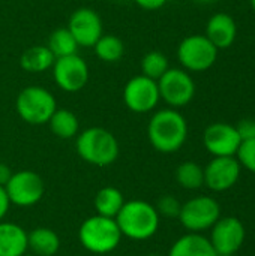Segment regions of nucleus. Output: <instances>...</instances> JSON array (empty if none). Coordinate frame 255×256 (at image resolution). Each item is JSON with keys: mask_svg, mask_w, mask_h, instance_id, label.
<instances>
[{"mask_svg": "<svg viewBox=\"0 0 255 256\" xmlns=\"http://www.w3.org/2000/svg\"><path fill=\"white\" fill-rule=\"evenodd\" d=\"M245 242V226L237 218H219L212 226L210 243L218 256H231Z\"/></svg>", "mask_w": 255, "mask_h": 256, "instance_id": "f8f14e48", "label": "nucleus"}, {"mask_svg": "<svg viewBox=\"0 0 255 256\" xmlns=\"http://www.w3.org/2000/svg\"><path fill=\"white\" fill-rule=\"evenodd\" d=\"M53 78L63 92L75 93L89 82V66L78 54L59 57L53 64Z\"/></svg>", "mask_w": 255, "mask_h": 256, "instance_id": "9b49d317", "label": "nucleus"}, {"mask_svg": "<svg viewBox=\"0 0 255 256\" xmlns=\"http://www.w3.org/2000/svg\"><path fill=\"white\" fill-rule=\"evenodd\" d=\"M54 54L50 51L47 45H35L27 48L20 57V66L23 70L30 74H42L53 68Z\"/></svg>", "mask_w": 255, "mask_h": 256, "instance_id": "6ab92c4d", "label": "nucleus"}, {"mask_svg": "<svg viewBox=\"0 0 255 256\" xmlns=\"http://www.w3.org/2000/svg\"><path fill=\"white\" fill-rule=\"evenodd\" d=\"M168 256H218L210 240L200 234L180 237L170 249Z\"/></svg>", "mask_w": 255, "mask_h": 256, "instance_id": "a211bd4d", "label": "nucleus"}, {"mask_svg": "<svg viewBox=\"0 0 255 256\" xmlns=\"http://www.w3.org/2000/svg\"><path fill=\"white\" fill-rule=\"evenodd\" d=\"M93 204H95L96 214L116 219V216L119 214L120 208L125 204V196L122 190H119L117 188L105 186L101 190H98Z\"/></svg>", "mask_w": 255, "mask_h": 256, "instance_id": "412c9836", "label": "nucleus"}, {"mask_svg": "<svg viewBox=\"0 0 255 256\" xmlns=\"http://www.w3.org/2000/svg\"><path fill=\"white\" fill-rule=\"evenodd\" d=\"M158 88L161 99L171 108L188 105L195 96V82L188 70L170 68L159 80Z\"/></svg>", "mask_w": 255, "mask_h": 256, "instance_id": "0eeeda50", "label": "nucleus"}, {"mask_svg": "<svg viewBox=\"0 0 255 256\" xmlns=\"http://www.w3.org/2000/svg\"><path fill=\"white\" fill-rule=\"evenodd\" d=\"M237 36V24L234 18L225 12L212 15L206 24V38L218 48H230Z\"/></svg>", "mask_w": 255, "mask_h": 256, "instance_id": "dca6fc26", "label": "nucleus"}, {"mask_svg": "<svg viewBox=\"0 0 255 256\" xmlns=\"http://www.w3.org/2000/svg\"><path fill=\"white\" fill-rule=\"evenodd\" d=\"M146 256H162V255H159V254H149V255H146Z\"/></svg>", "mask_w": 255, "mask_h": 256, "instance_id": "f704fd0d", "label": "nucleus"}, {"mask_svg": "<svg viewBox=\"0 0 255 256\" xmlns=\"http://www.w3.org/2000/svg\"><path fill=\"white\" fill-rule=\"evenodd\" d=\"M51 132L62 140H71L78 135L80 130V123L77 116L66 110V108H57L51 118L48 120Z\"/></svg>", "mask_w": 255, "mask_h": 256, "instance_id": "4be33fe9", "label": "nucleus"}, {"mask_svg": "<svg viewBox=\"0 0 255 256\" xmlns=\"http://www.w3.org/2000/svg\"><path fill=\"white\" fill-rule=\"evenodd\" d=\"M24 256H29V255H24Z\"/></svg>", "mask_w": 255, "mask_h": 256, "instance_id": "e433bc0d", "label": "nucleus"}, {"mask_svg": "<svg viewBox=\"0 0 255 256\" xmlns=\"http://www.w3.org/2000/svg\"><path fill=\"white\" fill-rule=\"evenodd\" d=\"M95 54L105 63H116L125 54V45L120 38L114 34H102L93 45Z\"/></svg>", "mask_w": 255, "mask_h": 256, "instance_id": "5701e85b", "label": "nucleus"}, {"mask_svg": "<svg viewBox=\"0 0 255 256\" xmlns=\"http://www.w3.org/2000/svg\"><path fill=\"white\" fill-rule=\"evenodd\" d=\"M236 159L239 160L240 166L255 174V140H246L240 142Z\"/></svg>", "mask_w": 255, "mask_h": 256, "instance_id": "bb28decb", "label": "nucleus"}, {"mask_svg": "<svg viewBox=\"0 0 255 256\" xmlns=\"http://www.w3.org/2000/svg\"><path fill=\"white\" fill-rule=\"evenodd\" d=\"M29 250L27 232L17 224L0 222V256H24Z\"/></svg>", "mask_w": 255, "mask_h": 256, "instance_id": "f3484780", "label": "nucleus"}, {"mask_svg": "<svg viewBox=\"0 0 255 256\" xmlns=\"http://www.w3.org/2000/svg\"><path fill=\"white\" fill-rule=\"evenodd\" d=\"M78 156L93 166H108L119 158V142L116 136L104 128H87L78 134L75 141Z\"/></svg>", "mask_w": 255, "mask_h": 256, "instance_id": "7ed1b4c3", "label": "nucleus"}, {"mask_svg": "<svg viewBox=\"0 0 255 256\" xmlns=\"http://www.w3.org/2000/svg\"><path fill=\"white\" fill-rule=\"evenodd\" d=\"M116 222L123 237L135 242H144L156 234L159 228V214L155 206L146 201H125L116 216Z\"/></svg>", "mask_w": 255, "mask_h": 256, "instance_id": "f03ea898", "label": "nucleus"}, {"mask_svg": "<svg viewBox=\"0 0 255 256\" xmlns=\"http://www.w3.org/2000/svg\"><path fill=\"white\" fill-rule=\"evenodd\" d=\"M140 8L146 9V10H156V9H161L167 0H134Z\"/></svg>", "mask_w": 255, "mask_h": 256, "instance_id": "c756f323", "label": "nucleus"}, {"mask_svg": "<svg viewBox=\"0 0 255 256\" xmlns=\"http://www.w3.org/2000/svg\"><path fill=\"white\" fill-rule=\"evenodd\" d=\"M122 232L116 219L95 214L86 219L78 230L81 246L95 255H108L117 249L122 240Z\"/></svg>", "mask_w": 255, "mask_h": 256, "instance_id": "20e7f679", "label": "nucleus"}, {"mask_svg": "<svg viewBox=\"0 0 255 256\" xmlns=\"http://www.w3.org/2000/svg\"><path fill=\"white\" fill-rule=\"evenodd\" d=\"M68 30L72 33L78 46L93 48L102 33V20L92 8H78L68 21Z\"/></svg>", "mask_w": 255, "mask_h": 256, "instance_id": "ddd939ff", "label": "nucleus"}, {"mask_svg": "<svg viewBox=\"0 0 255 256\" xmlns=\"http://www.w3.org/2000/svg\"><path fill=\"white\" fill-rule=\"evenodd\" d=\"M12 174H14V172L11 171V168H9L6 164L0 162V186H2V188H5V186L8 184V182L11 180Z\"/></svg>", "mask_w": 255, "mask_h": 256, "instance_id": "2f4dec72", "label": "nucleus"}, {"mask_svg": "<svg viewBox=\"0 0 255 256\" xmlns=\"http://www.w3.org/2000/svg\"><path fill=\"white\" fill-rule=\"evenodd\" d=\"M5 190L11 204L18 207H32L42 200L45 186L38 172L23 170L12 174Z\"/></svg>", "mask_w": 255, "mask_h": 256, "instance_id": "1a4fd4ad", "label": "nucleus"}, {"mask_svg": "<svg viewBox=\"0 0 255 256\" xmlns=\"http://www.w3.org/2000/svg\"><path fill=\"white\" fill-rule=\"evenodd\" d=\"M147 138L159 153H174L188 138V123L174 108L156 111L147 124Z\"/></svg>", "mask_w": 255, "mask_h": 256, "instance_id": "f257e3e1", "label": "nucleus"}, {"mask_svg": "<svg viewBox=\"0 0 255 256\" xmlns=\"http://www.w3.org/2000/svg\"><path fill=\"white\" fill-rule=\"evenodd\" d=\"M15 108L21 120L38 126L48 123L57 110V102L47 88L39 86H29L18 93Z\"/></svg>", "mask_w": 255, "mask_h": 256, "instance_id": "39448f33", "label": "nucleus"}, {"mask_svg": "<svg viewBox=\"0 0 255 256\" xmlns=\"http://www.w3.org/2000/svg\"><path fill=\"white\" fill-rule=\"evenodd\" d=\"M9 206H11V201L8 198V194L5 190V188L0 186V222L5 219V216L8 214V210H9Z\"/></svg>", "mask_w": 255, "mask_h": 256, "instance_id": "7c9ffc66", "label": "nucleus"}, {"mask_svg": "<svg viewBox=\"0 0 255 256\" xmlns=\"http://www.w3.org/2000/svg\"><path fill=\"white\" fill-rule=\"evenodd\" d=\"M161 100L158 81L144 75L132 76L123 88V102L126 108L137 114L153 111Z\"/></svg>", "mask_w": 255, "mask_h": 256, "instance_id": "9d476101", "label": "nucleus"}, {"mask_svg": "<svg viewBox=\"0 0 255 256\" xmlns=\"http://www.w3.org/2000/svg\"><path fill=\"white\" fill-rule=\"evenodd\" d=\"M198 3H213V2H216V0H197Z\"/></svg>", "mask_w": 255, "mask_h": 256, "instance_id": "473e14b6", "label": "nucleus"}, {"mask_svg": "<svg viewBox=\"0 0 255 256\" xmlns=\"http://www.w3.org/2000/svg\"><path fill=\"white\" fill-rule=\"evenodd\" d=\"M114 2H126V0H114Z\"/></svg>", "mask_w": 255, "mask_h": 256, "instance_id": "c9c22d12", "label": "nucleus"}, {"mask_svg": "<svg viewBox=\"0 0 255 256\" xmlns=\"http://www.w3.org/2000/svg\"><path fill=\"white\" fill-rule=\"evenodd\" d=\"M239 176L240 164L236 156L213 158L204 168V184L215 192H224L237 183Z\"/></svg>", "mask_w": 255, "mask_h": 256, "instance_id": "2eb2a0df", "label": "nucleus"}, {"mask_svg": "<svg viewBox=\"0 0 255 256\" xmlns=\"http://www.w3.org/2000/svg\"><path fill=\"white\" fill-rule=\"evenodd\" d=\"M50 51L54 54L56 58L59 57H66V56H72L77 54L78 51V44L74 39L72 33L66 28H57L50 34L48 39V45Z\"/></svg>", "mask_w": 255, "mask_h": 256, "instance_id": "b1692460", "label": "nucleus"}, {"mask_svg": "<svg viewBox=\"0 0 255 256\" xmlns=\"http://www.w3.org/2000/svg\"><path fill=\"white\" fill-rule=\"evenodd\" d=\"M203 142L210 154H213L215 158H221V156H236L242 140L237 134L236 126L218 122L206 128L203 135Z\"/></svg>", "mask_w": 255, "mask_h": 256, "instance_id": "4468645a", "label": "nucleus"}, {"mask_svg": "<svg viewBox=\"0 0 255 256\" xmlns=\"http://www.w3.org/2000/svg\"><path fill=\"white\" fill-rule=\"evenodd\" d=\"M249 3H251V8H252V10L255 12V0H249Z\"/></svg>", "mask_w": 255, "mask_h": 256, "instance_id": "72a5a7b5", "label": "nucleus"}, {"mask_svg": "<svg viewBox=\"0 0 255 256\" xmlns=\"http://www.w3.org/2000/svg\"><path fill=\"white\" fill-rule=\"evenodd\" d=\"M156 212L159 216H165V218H179L182 204L179 202V200L173 195H164L158 200L156 206H155Z\"/></svg>", "mask_w": 255, "mask_h": 256, "instance_id": "cd10ccee", "label": "nucleus"}, {"mask_svg": "<svg viewBox=\"0 0 255 256\" xmlns=\"http://www.w3.org/2000/svg\"><path fill=\"white\" fill-rule=\"evenodd\" d=\"M221 218L219 204L210 196H197L185 202L180 208V224L191 232L212 228Z\"/></svg>", "mask_w": 255, "mask_h": 256, "instance_id": "6e6552de", "label": "nucleus"}, {"mask_svg": "<svg viewBox=\"0 0 255 256\" xmlns=\"http://www.w3.org/2000/svg\"><path fill=\"white\" fill-rule=\"evenodd\" d=\"M140 66H141V75H144L147 78H152L155 81H158L170 69L168 58L161 51H149L141 58Z\"/></svg>", "mask_w": 255, "mask_h": 256, "instance_id": "a878e982", "label": "nucleus"}, {"mask_svg": "<svg viewBox=\"0 0 255 256\" xmlns=\"http://www.w3.org/2000/svg\"><path fill=\"white\" fill-rule=\"evenodd\" d=\"M176 180L183 189H198L204 184V168L195 162H183L176 170Z\"/></svg>", "mask_w": 255, "mask_h": 256, "instance_id": "393cba45", "label": "nucleus"}, {"mask_svg": "<svg viewBox=\"0 0 255 256\" xmlns=\"http://www.w3.org/2000/svg\"><path fill=\"white\" fill-rule=\"evenodd\" d=\"M27 246L36 256H54L60 249V238L50 228H35L27 232Z\"/></svg>", "mask_w": 255, "mask_h": 256, "instance_id": "aec40b11", "label": "nucleus"}, {"mask_svg": "<svg viewBox=\"0 0 255 256\" xmlns=\"http://www.w3.org/2000/svg\"><path fill=\"white\" fill-rule=\"evenodd\" d=\"M237 134L240 136L242 141H246V140H255V120L252 118H245L242 120L237 126Z\"/></svg>", "mask_w": 255, "mask_h": 256, "instance_id": "c85d7f7f", "label": "nucleus"}, {"mask_svg": "<svg viewBox=\"0 0 255 256\" xmlns=\"http://www.w3.org/2000/svg\"><path fill=\"white\" fill-rule=\"evenodd\" d=\"M218 51L206 34H191L179 44L177 60L188 72H204L215 64Z\"/></svg>", "mask_w": 255, "mask_h": 256, "instance_id": "423d86ee", "label": "nucleus"}]
</instances>
